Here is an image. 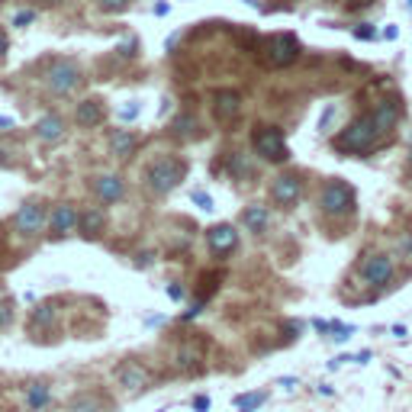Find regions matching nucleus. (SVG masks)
<instances>
[{"instance_id": "obj_1", "label": "nucleus", "mask_w": 412, "mask_h": 412, "mask_svg": "<svg viewBox=\"0 0 412 412\" xmlns=\"http://www.w3.org/2000/svg\"><path fill=\"white\" fill-rule=\"evenodd\" d=\"M380 139H384V133L374 126V116L367 113V116H357L345 133L335 135V148L345 155H367L377 148Z\"/></svg>"}, {"instance_id": "obj_2", "label": "nucleus", "mask_w": 412, "mask_h": 412, "mask_svg": "<svg viewBox=\"0 0 412 412\" xmlns=\"http://www.w3.org/2000/svg\"><path fill=\"white\" fill-rule=\"evenodd\" d=\"M184 174H187V165L181 158H158L145 168V184L152 194L165 196L184 181Z\"/></svg>"}, {"instance_id": "obj_3", "label": "nucleus", "mask_w": 412, "mask_h": 412, "mask_svg": "<svg viewBox=\"0 0 412 412\" xmlns=\"http://www.w3.org/2000/svg\"><path fill=\"white\" fill-rule=\"evenodd\" d=\"M252 145H255V152L265 161H271V165H280V161L290 158V148H286L284 133H280L277 126H255Z\"/></svg>"}, {"instance_id": "obj_4", "label": "nucleus", "mask_w": 412, "mask_h": 412, "mask_svg": "<svg viewBox=\"0 0 412 412\" xmlns=\"http://www.w3.org/2000/svg\"><path fill=\"white\" fill-rule=\"evenodd\" d=\"M319 206L328 216H351L355 213V190L345 181H328L319 194Z\"/></svg>"}, {"instance_id": "obj_5", "label": "nucleus", "mask_w": 412, "mask_h": 412, "mask_svg": "<svg viewBox=\"0 0 412 412\" xmlns=\"http://www.w3.org/2000/svg\"><path fill=\"white\" fill-rule=\"evenodd\" d=\"M81 81H84V77H81V68H77L71 58H58L49 68V74H45V84H49V91L55 94V97H68Z\"/></svg>"}, {"instance_id": "obj_6", "label": "nucleus", "mask_w": 412, "mask_h": 412, "mask_svg": "<svg viewBox=\"0 0 412 412\" xmlns=\"http://www.w3.org/2000/svg\"><path fill=\"white\" fill-rule=\"evenodd\" d=\"M296 55H300V43L290 33H277L265 43V65H271V68H286L296 62Z\"/></svg>"}, {"instance_id": "obj_7", "label": "nucleus", "mask_w": 412, "mask_h": 412, "mask_svg": "<svg viewBox=\"0 0 412 412\" xmlns=\"http://www.w3.org/2000/svg\"><path fill=\"white\" fill-rule=\"evenodd\" d=\"M393 277V258L386 252H374L367 255V261L361 265V280L374 290H384Z\"/></svg>"}, {"instance_id": "obj_8", "label": "nucleus", "mask_w": 412, "mask_h": 412, "mask_svg": "<svg viewBox=\"0 0 412 412\" xmlns=\"http://www.w3.org/2000/svg\"><path fill=\"white\" fill-rule=\"evenodd\" d=\"M43 226H45V206L39 200H26L16 210V216H13V229L20 232V235H39L43 232Z\"/></svg>"}, {"instance_id": "obj_9", "label": "nucleus", "mask_w": 412, "mask_h": 412, "mask_svg": "<svg viewBox=\"0 0 412 412\" xmlns=\"http://www.w3.org/2000/svg\"><path fill=\"white\" fill-rule=\"evenodd\" d=\"M300 196H303V177L296 174V171H286V174L274 177V184H271V200L277 203V206H294Z\"/></svg>"}, {"instance_id": "obj_10", "label": "nucleus", "mask_w": 412, "mask_h": 412, "mask_svg": "<svg viewBox=\"0 0 412 412\" xmlns=\"http://www.w3.org/2000/svg\"><path fill=\"white\" fill-rule=\"evenodd\" d=\"M235 245H238V232H235V226H232V223H219V226H213V229L206 232V248H210L216 258L229 255Z\"/></svg>"}, {"instance_id": "obj_11", "label": "nucleus", "mask_w": 412, "mask_h": 412, "mask_svg": "<svg viewBox=\"0 0 412 412\" xmlns=\"http://www.w3.org/2000/svg\"><path fill=\"white\" fill-rule=\"evenodd\" d=\"M77 219H81V213L71 206V203H58L55 210H52V219H49V229L55 238L68 235V232L77 229Z\"/></svg>"}, {"instance_id": "obj_12", "label": "nucleus", "mask_w": 412, "mask_h": 412, "mask_svg": "<svg viewBox=\"0 0 412 412\" xmlns=\"http://www.w3.org/2000/svg\"><path fill=\"white\" fill-rule=\"evenodd\" d=\"M238 110H242V97H238L235 91L213 94V116H216L219 123H232V119L238 116Z\"/></svg>"}, {"instance_id": "obj_13", "label": "nucleus", "mask_w": 412, "mask_h": 412, "mask_svg": "<svg viewBox=\"0 0 412 412\" xmlns=\"http://www.w3.org/2000/svg\"><path fill=\"white\" fill-rule=\"evenodd\" d=\"M104 116H106L104 100H97V97L81 100V104H77V110H74V123H77V126H84V129L100 126V123H104Z\"/></svg>"}, {"instance_id": "obj_14", "label": "nucleus", "mask_w": 412, "mask_h": 412, "mask_svg": "<svg viewBox=\"0 0 412 412\" xmlns=\"http://www.w3.org/2000/svg\"><path fill=\"white\" fill-rule=\"evenodd\" d=\"M116 380L126 386V390L139 393V390H145V386H148V370L142 367L139 361H126L123 367L116 370Z\"/></svg>"}, {"instance_id": "obj_15", "label": "nucleus", "mask_w": 412, "mask_h": 412, "mask_svg": "<svg viewBox=\"0 0 412 412\" xmlns=\"http://www.w3.org/2000/svg\"><path fill=\"white\" fill-rule=\"evenodd\" d=\"M94 194H97L104 203H116V200H123V194H126V184H123L119 174H100V177H94Z\"/></svg>"}, {"instance_id": "obj_16", "label": "nucleus", "mask_w": 412, "mask_h": 412, "mask_svg": "<svg viewBox=\"0 0 412 412\" xmlns=\"http://www.w3.org/2000/svg\"><path fill=\"white\" fill-rule=\"evenodd\" d=\"M35 135L43 142H58L65 135V119L58 116V113H45V116H39L35 119Z\"/></svg>"}, {"instance_id": "obj_17", "label": "nucleus", "mask_w": 412, "mask_h": 412, "mask_svg": "<svg viewBox=\"0 0 412 412\" xmlns=\"http://www.w3.org/2000/svg\"><path fill=\"white\" fill-rule=\"evenodd\" d=\"M370 116H374V126H377L380 133L386 135L399 123V104H396V100H380L377 110L370 113Z\"/></svg>"}, {"instance_id": "obj_18", "label": "nucleus", "mask_w": 412, "mask_h": 412, "mask_svg": "<svg viewBox=\"0 0 412 412\" xmlns=\"http://www.w3.org/2000/svg\"><path fill=\"white\" fill-rule=\"evenodd\" d=\"M267 223H271V213H267L265 203H252V206H245V210H242V226L248 232H255V235L265 232Z\"/></svg>"}, {"instance_id": "obj_19", "label": "nucleus", "mask_w": 412, "mask_h": 412, "mask_svg": "<svg viewBox=\"0 0 412 412\" xmlns=\"http://www.w3.org/2000/svg\"><path fill=\"white\" fill-rule=\"evenodd\" d=\"M104 226H106V216H104V210H87V213H81V219H77V229H81V235L84 238H97L100 232H104Z\"/></svg>"}, {"instance_id": "obj_20", "label": "nucleus", "mask_w": 412, "mask_h": 412, "mask_svg": "<svg viewBox=\"0 0 412 412\" xmlns=\"http://www.w3.org/2000/svg\"><path fill=\"white\" fill-rule=\"evenodd\" d=\"M68 412H110V403L97 393H81V396L71 399Z\"/></svg>"}, {"instance_id": "obj_21", "label": "nucleus", "mask_w": 412, "mask_h": 412, "mask_svg": "<svg viewBox=\"0 0 412 412\" xmlns=\"http://www.w3.org/2000/svg\"><path fill=\"white\" fill-rule=\"evenodd\" d=\"M110 152L116 155V158H133V152H135V135L129 133V129H116V133L110 135Z\"/></svg>"}, {"instance_id": "obj_22", "label": "nucleus", "mask_w": 412, "mask_h": 412, "mask_svg": "<svg viewBox=\"0 0 412 412\" xmlns=\"http://www.w3.org/2000/svg\"><path fill=\"white\" fill-rule=\"evenodd\" d=\"M49 403H52V390H49V384H33V386H29V393H26V406H29V412H43Z\"/></svg>"}, {"instance_id": "obj_23", "label": "nucleus", "mask_w": 412, "mask_h": 412, "mask_svg": "<svg viewBox=\"0 0 412 412\" xmlns=\"http://www.w3.org/2000/svg\"><path fill=\"white\" fill-rule=\"evenodd\" d=\"M265 399H267V393H265V390H255V393H242V396H235L232 403H235V409H238V412H255L261 403H265Z\"/></svg>"}, {"instance_id": "obj_24", "label": "nucleus", "mask_w": 412, "mask_h": 412, "mask_svg": "<svg viewBox=\"0 0 412 412\" xmlns=\"http://www.w3.org/2000/svg\"><path fill=\"white\" fill-rule=\"evenodd\" d=\"M229 174L232 177H248V174H252V161H248V155H242V152L229 155Z\"/></svg>"}, {"instance_id": "obj_25", "label": "nucleus", "mask_w": 412, "mask_h": 412, "mask_svg": "<svg viewBox=\"0 0 412 412\" xmlns=\"http://www.w3.org/2000/svg\"><path fill=\"white\" fill-rule=\"evenodd\" d=\"M55 322V306L52 303H43V306H35V313H33V325H52Z\"/></svg>"}, {"instance_id": "obj_26", "label": "nucleus", "mask_w": 412, "mask_h": 412, "mask_svg": "<svg viewBox=\"0 0 412 412\" xmlns=\"http://www.w3.org/2000/svg\"><path fill=\"white\" fill-rule=\"evenodd\" d=\"M129 4H133V0H100V10H104V13H123Z\"/></svg>"}, {"instance_id": "obj_27", "label": "nucleus", "mask_w": 412, "mask_h": 412, "mask_svg": "<svg viewBox=\"0 0 412 412\" xmlns=\"http://www.w3.org/2000/svg\"><path fill=\"white\" fill-rule=\"evenodd\" d=\"M194 126H196V116H190V113H184V116H177V123H174V133H177V135H181V133L187 135V133H190V129H194Z\"/></svg>"}, {"instance_id": "obj_28", "label": "nucleus", "mask_w": 412, "mask_h": 412, "mask_svg": "<svg viewBox=\"0 0 412 412\" xmlns=\"http://www.w3.org/2000/svg\"><path fill=\"white\" fill-rule=\"evenodd\" d=\"M139 110H142L139 100H129V104L123 106V110H119V119H123V123H133V119L139 116Z\"/></svg>"}, {"instance_id": "obj_29", "label": "nucleus", "mask_w": 412, "mask_h": 412, "mask_svg": "<svg viewBox=\"0 0 412 412\" xmlns=\"http://www.w3.org/2000/svg\"><path fill=\"white\" fill-rule=\"evenodd\" d=\"M190 200H194L196 206H200V210H206V213L213 210V196H210V194H203V190H194V194H190Z\"/></svg>"}, {"instance_id": "obj_30", "label": "nucleus", "mask_w": 412, "mask_h": 412, "mask_svg": "<svg viewBox=\"0 0 412 412\" xmlns=\"http://www.w3.org/2000/svg\"><path fill=\"white\" fill-rule=\"evenodd\" d=\"M10 319H13V300H4L0 303V328L10 325Z\"/></svg>"}, {"instance_id": "obj_31", "label": "nucleus", "mask_w": 412, "mask_h": 412, "mask_svg": "<svg viewBox=\"0 0 412 412\" xmlns=\"http://www.w3.org/2000/svg\"><path fill=\"white\" fill-rule=\"evenodd\" d=\"M35 20V10H20V13H13V26H29V23Z\"/></svg>"}, {"instance_id": "obj_32", "label": "nucleus", "mask_w": 412, "mask_h": 412, "mask_svg": "<svg viewBox=\"0 0 412 412\" xmlns=\"http://www.w3.org/2000/svg\"><path fill=\"white\" fill-rule=\"evenodd\" d=\"M332 332H335V342H348L351 338V325H342V322H332Z\"/></svg>"}, {"instance_id": "obj_33", "label": "nucleus", "mask_w": 412, "mask_h": 412, "mask_svg": "<svg viewBox=\"0 0 412 412\" xmlns=\"http://www.w3.org/2000/svg\"><path fill=\"white\" fill-rule=\"evenodd\" d=\"M196 361H200V351H181L177 355V364H184V367H196Z\"/></svg>"}, {"instance_id": "obj_34", "label": "nucleus", "mask_w": 412, "mask_h": 412, "mask_svg": "<svg viewBox=\"0 0 412 412\" xmlns=\"http://www.w3.org/2000/svg\"><path fill=\"white\" fill-rule=\"evenodd\" d=\"M351 33H355V39H377V33L370 29V23H361V26H355Z\"/></svg>"}, {"instance_id": "obj_35", "label": "nucleus", "mask_w": 412, "mask_h": 412, "mask_svg": "<svg viewBox=\"0 0 412 412\" xmlns=\"http://www.w3.org/2000/svg\"><path fill=\"white\" fill-rule=\"evenodd\" d=\"M335 106H325V113H322V119H319V133H328V123L335 119Z\"/></svg>"}, {"instance_id": "obj_36", "label": "nucleus", "mask_w": 412, "mask_h": 412, "mask_svg": "<svg viewBox=\"0 0 412 412\" xmlns=\"http://www.w3.org/2000/svg\"><path fill=\"white\" fill-rule=\"evenodd\" d=\"M194 409L196 412H210V396H203V393H200V396L194 399Z\"/></svg>"}, {"instance_id": "obj_37", "label": "nucleus", "mask_w": 412, "mask_h": 412, "mask_svg": "<svg viewBox=\"0 0 412 412\" xmlns=\"http://www.w3.org/2000/svg\"><path fill=\"white\" fill-rule=\"evenodd\" d=\"M168 296H171V300H174V303H181V300H184V286L171 284V286H168Z\"/></svg>"}, {"instance_id": "obj_38", "label": "nucleus", "mask_w": 412, "mask_h": 412, "mask_svg": "<svg viewBox=\"0 0 412 412\" xmlns=\"http://www.w3.org/2000/svg\"><path fill=\"white\" fill-rule=\"evenodd\" d=\"M7 49H10V39H7V33H4V29H0V58L7 55Z\"/></svg>"}, {"instance_id": "obj_39", "label": "nucleus", "mask_w": 412, "mask_h": 412, "mask_svg": "<svg viewBox=\"0 0 412 412\" xmlns=\"http://www.w3.org/2000/svg\"><path fill=\"white\" fill-rule=\"evenodd\" d=\"M16 126V119H10V116H0V129H13Z\"/></svg>"}, {"instance_id": "obj_40", "label": "nucleus", "mask_w": 412, "mask_h": 412, "mask_svg": "<svg viewBox=\"0 0 412 412\" xmlns=\"http://www.w3.org/2000/svg\"><path fill=\"white\" fill-rule=\"evenodd\" d=\"M396 35H399L396 26H386V29H384V39H396Z\"/></svg>"}, {"instance_id": "obj_41", "label": "nucleus", "mask_w": 412, "mask_h": 412, "mask_svg": "<svg viewBox=\"0 0 412 412\" xmlns=\"http://www.w3.org/2000/svg\"><path fill=\"white\" fill-rule=\"evenodd\" d=\"M168 4H155V16H165V13H168Z\"/></svg>"}, {"instance_id": "obj_42", "label": "nucleus", "mask_w": 412, "mask_h": 412, "mask_svg": "<svg viewBox=\"0 0 412 412\" xmlns=\"http://www.w3.org/2000/svg\"><path fill=\"white\" fill-rule=\"evenodd\" d=\"M406 255H409V258H412V235L406 238Z\"/></svg>"}, {"instance_id": "obj_43", "label": "nucleus", "mask_w": 412, "mask_h": 412, "mask_svg": "<svg viewBox=\"0 0 412 412\" xmlns=\"http://www.w3.org/2000/svg\"><path fill=\"white\" fill-rule=\"evenodd\" d=\"M0 165H10V158H7V152L0 148Z\"/></svg>"}, {"instance_id": "obj_44", "label": "nucleus", "mask_w": 412, "mask_h": 412, "mask_svg": "<svg viewBox=\"0 0 412 412\" xmlns=\"http://www.w3.org/2000/svg\"><path fill=\"white\" fill-rule=\"evenodd\" d=\"M406 142H409V152H412V126H409V133H406Z\"/></svg>"}, {"instance_id": "obj_45", "label": "nucleus", "mask_w": 412, "mask_h": 412, "mask_svg": "<svg viewBox=\"0 0 412 412\" xmlns=\"http://www.w3.org/2000/svg\"><path fill=\"white\" fill-rule=\"evenodd\" d=\"M406 10H409V13H412V0H406Z\"/></svg>"}, {"instance_id": "obj_46", "label": "nucleus", "mask_w": 412, "mask_h": 412, "mask_svg": "<svg viewBox=\"0 0 412 412\" xmlns=\"http://www.w3.org/2000/svg\"><path fill=\"white\" fill-rule=\"evenodd\" d=\"M52 4H71V0H52Z\"/></svg>"}]
</instances>
